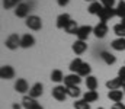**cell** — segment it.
<instances>
[{"label":"cell","mask_w":125,"mask_h":109,"mask_svg":"<svg viewBox=\"0 0 125 109\" xmlns=\"http://www.w3.org/2000/svg\"><path fill=\"white\" fill-rule=\"evenodd\" d=\"M25 25L32 29V31H39L41 28H42V20H41V18L39 16H36V15H29L28 18H26V20H25Z\"/></svg>","instance_id":"6da1fadb"},{"label":"cell","mask_w":125,"mask_h":109,"mask_svg":"<svg viewBox=\"0 0 125 109\" xmlns=\"http://www.w3.org/2000/svg\"><path fill=\"white\" fill-rule=\"evenodd\" d=\"M52 98L55 99V100H58V102H64L65 99H67V87L65 86H61V84H58V86H55L54 89H52Z\"/></svg>","instance_id":"7a4b0ae2"},{"label":"cell","mask_w":125,"mask_h":109,"mask_svg":"<svg viewBox=\"0 0 125 109\" xmlns=\"http://www.w3.org/2000/svg\"><path fill=\"white\" fill-rule=\"evenodd\" d=\"M21 38L22 36H19L18 34H10V35L6 38V41H4V45H6V48H9V50H16L18 47H21Z\"/></svg>","instance_id":"3957f363"},{"label":"cell","mask_w":125,"mask_h":109,"mask_svg":"<svg viewBox=\"0 0 125 109\" xmlns=\"http://www.w3.org/2000/svg\"><path fill=\"white\" fill-rule=\"evenodd\" d=\"M99 16V19H100V22H103V23H106L109 19H112L114 16H116V12H115V9L114 7H105L103 6V9H102V12L97 15Z\"/></svg>","instance_id":"277c9868"},{"label":"cell","mask_w":125,"mask_h":109,"mask_svg":"<svg viewBox=\"0 0 125 109\" xmlns=\"http://www.w3.org/2000/svg\"><path fill=\"white\" fill-rule=\"evenodd\" d=\"M82 81V77L77 74V73H71V74H67L64 77V86L65 87H70V86H79Z\"/></svg>","instance_id":"5b68a950"},{"label":"cell","mask_w":125,"mask_h":109,"mask_svg":"<svg viewBox=\"0 0 125 109\" xmlns=\"http://www.w3.org/2000/svg\"><path fill=\"white\" fill-rule=\"evenodd\" d=\"M29 10H31V6L28 3H19L15 7V15L18 18H28L29 16Z\"/></svg>","instance_id":"8992f818"},{"label":"cell","mask_w":125,"mask_h":109,"mask_svg":"<svg viewBox=\"0 0 125 109\" xmlns=\"http://www.w3.org/2000/svg\"><path fill=\"white\" fill-rule=\"evenodd\" d=\"M71 50H73V52H74L76 55H82L83 52H86V50H87V44H86V41L76 39V41L73 42V45H71Z\"/></svg>","instance_id":"52a82bcc"},{"label":"cell","mask_w":125,"mask_h":109,"mask_svg":"<svg viewBox=\"0 0 125 109\" xmlns=\"http://www.w3.org/2000/svg\"><path fill=\"white\" fill-rule=\"evenodd\" d=\"M93 32V28L90 26V25H83V26H80L79 28V31H77V39H80V41H86L89 35Z\"/></svg>","instance_id":"ba28073f"},{"label":"cell","mask_w":125,"mask_h":109,"mask_svg":"<svg viewBox=\"0 0 125 109\" xmlns=\"http://www.w3.org/2000/svg\"><path fill=\"white\" fill-rule=\"evenodd\" d=\"M22 106H23V109H38V108H41V105L36 102V99L31 98L29 95L22 98Z\"/></svg>","instance_id":"9c48e42d"},{"label":"cell","mask_w":125,"mask_h":109,"mask_svg":"<svg viewBox=\"0 0 125 109\" xmlns=\"http://www.w3.org/2000/svg\"><path fill=\"white\" fill-rule=\"evenodd\" d=\"M71 20H73V19H71V16H70L68 13H61V15H58L55 25H57L58 29H65V26H67Z\"/></svg>","instance_id":"30bf717a"},{"label":"cell","mask_w":125,"mask_h":109,"mask_svg":"<svg viewBox=\"0 0 125 109\" xmlns=\"http://www.w3.org/2000/svg\"><path fill=\"white\" fill-rule=\"evenodd\" d=\"M108 31H109V28H108V25L103 23V22H99V23L93 28V34H94L96 38H105L106 34H108Z\"/></svg>","instance_id":"8fae6325"},{"label":"cell","mask_w":125,"mask_h":109,"mask_svg":"<svg viewBox=\"0 0 125 109\" xmlns=\"http://www.w3.org/2000/svg\"><path fill=\"white\" fill-rule=\"evenodd\" d=\"M15 90L18 92V93H22V95H25L26 92H29L31 89H29V86H28V81L25 80V79H18L16 81H15Z\"/></svg>","instance_id":"7c38bea8"},{"label":"cell","mask_w":125,"mask_h":109,"mask_svg":"<svg viewBox=\"0 0 125 109\" xmlns=\"http://www.w3.org/2000/svg\"><path fill=\"white\" fill-rule=\"evenodd\" d=\"M0 77L3 80H12L15 77V69L12 66H3L0 69Z\"/></svg>","instance_id":"4fadbf2b"},{"label":"cell","mask_w":125,"mask_h":109,"mask_svg":"<svg viewBox=\"0 0 125 109\" xmlns=\"http://www.w3.org/2000/svg\"><path fill=\"white\" fill-rule=\"evenodd\" d=\"M124 84L125 83L119 79V77H115V79H111V80L106 81V87H108L109 90H119Z\"/></svg>","instance_id":"5bb4252c"},{"label":"cell","mask_w":125,"mask_h":109,"mask_svg":"<svg viewBox=\"0 0 125 109\" xmlns=\"http://www.w3.org/2000/svg\"><path fill=\"white\" fill-rule=\"evenodd\" d=\"M42 93H44V86H42V83H39V81L35 83L31 87V90H29V96L33 98V99H38Z\"/></svg>","instance_id":"9a60e30c"},{"label":"cell","mask_w":125,"mask_h":109,"mask_svg":"<svg viewBox=\"0 0 125 109\" xmlns=\"http://www.w3.org/2000/svg\"><path fill=\"white\" fill-rule=\"evenodd\" d=\"M33 45H35V38H33V35H31V34L22 35V38H21V47L22 48H31Z\"/></svg>","instance_id":"2e32d148"},{"label":"cell","mask_w":125,"mask_h":109,"mask_svg":"<svg viewBox=\"0 0 125 109\" xmlns=\"http://www.w3.org/2000/svg\"><path fill=\"white\" fill-rule=\"evenodd\" d=\"M124 92L122 90H109L108 92V98L114 102V103H116V102H122V98H124Z\"/></svg>","instance_id":"e0dca14e"},{"label":"cell","mask_w":125,"mask_h":109,"mask_svg":"<svg viewBox=\"0 0 125 109\" xmlns=\"http://www.w3.org/2000/svg\"><path fill=\"white\" fill-rule=\"evenodd\" d=\"M102 9H103V4H102L99 0H96V1H93V3L89 4L87 12H89L90 15H99V13L102 12Z\"/></svg>","instance_id":"ac0fdd59"},{"label":"cell","mask_w":125,"mask_h":109,"mask_svg":"<svg viewBox=\"0 0 125 109\" xmlns=\"http://www.w3.org/2000/svg\"><path fill=\"white\" fill-rule=\"evenodd\" d=\"M100 58H102L108 66H112V64L116 63V57H115L114 54L108 52V51H102V52H100Z\"/></svg>","instance_id":"d6986e66"},{"label":"cell","mask_w":125,"mask_h":109,"mask_svg":"<svg viewBox=\"0 0 125 109\" xmlns=\"http://www.w3.org/2000/svg\"><path fill=\"white\" fill-rule=\"evenodd\" d=\"M111 47L115 51H125V38H116L111 42Z\"/></svg>","instance_id":"ffe728a7"},{"label":"cell","mask_w":125,"mask_h":109,"mask_svg":"<svg viewBox=\"0 0 125 109\" xmlns=\"http://www.w3.org/2000/svg\"><path fill=\"white\" fill-rule=\"evenodd\" d=\"M83 99L87 102V103H92V102H96L99 99V95L96 90H87L84 95H83Z\"/></svg>","instance_id":"44dd1931"},{"label":"cell","mask_w":125,"mask_h":109,"mask_svg":"<svg viewBox=\"0 0 125 109\" xmlns=\"http://www.w3.org/2000/svg\"><path fill=\"white\" fill-rule=\"evenodd\" d=\"M90 71H92V67H90V64L83 61V64H82V67L79 69L77 74H79L80 77H89V76H90Z\"/></svg>","instance_id":"7402d4cb"},{"label":"cell","mask_w":125,"mask_h":109,"mask_svg":"<svg viewBox=\"0 0 125 109\" xmlns=\"http://www.w3.org/2000/svg\"><path fill=\"white\" fill-rule=\"evenodd\" d=\"M79 28H80V26L77 25V22H76V20H71V22L65 26V29H64V31H65L67 34H70V35H77Z\"/></svg>","instance_id":"603a6c76"},{"label":"cell","mask_w":125,"mask_h":109,"mask_svg":"<svg viewBox=\"0 0 125 109\" xmlns=\"http://www.w3.org/2000/svg\"><path fill=\"white\" fill-rule=\"evenodd\" d=\"M86 87H87V90H96L97 89V79L94 77V76H89L87 79H86Z\"/></svg>","instance_id":"cb8c5ba5"},{"label":"cell","mask_w":125,"mask_h":109,"mask_svg":"<svg viewBox=\"0 0 125 109\" xmlns=\"http://www.w3.org/2000/svg\"><path fill=\"white\" fill-rule=\"evenodd\" d=\"M64 74H62L61 70H52V73H51V80L54 81V83H61V81H64Z\"/></svg>","instance_id":"d4e9b609"},{"label":"cell","mask_w":125,"mask_h":109,"mask_svg":"<svg viewBox=\"0 0 125 109\" xmlns=\"http://www.w3.org/2000/svg\"><path fill=\"white\" fill-rule=\"evenodd\" d=\"M82 64H83L82 58H80V57H77V58H74V60L70 63V67H68V69H70V71H71V73H77V71H79V69L82 67Z\"/></svg>","instance_id":"484cf974"},{"label":"cell","mask_w":125,"mask_h":109,"mask_svg":"<svg viewBox=\"0 0 125 109\" xmlns=\"http://www.w3.org/2000/svg\"><path fill=\"white\" fill-rule=\"evenodd\" d=\"M67 95H68V98H79L80 95H82V92H80V87L79 86H70V87H67Z\"/></svg>","instance_id":"4316f807"},{"label":"cell","mask_w":125,"mask_h":109,"mask_svg":"<svg viewBox=\"0 0 125 109\" xmlns=\"http://www.w3.org/2000/svg\"><path fill=\"white\" fill-rule=\"evenodd\" d=\"M115 12H116V16H118V18L124 19L125 18V0L118 1V4H116V7H115Z\"/></svg>","instance_id":"83f0119b"},{"label":"cell","mask_w":125,"mask_h":109,"mask_svg":"<svg viewBox=\"0 0 125 109\" xmlns=\"http://www.w3.org/2000/svg\"><path fill=\"white\" fill-rule=\"evenodd\" d=\"M19 3H22V0H3V7H4L6 10H9V9L16 7Z\"/></svg>","instance_id":"f1b7e54d"},{"label":"cell","mask_w":125,"mask_h":109,"mask_svg":"<svg viewBox=\"0 0 125 109\" xmlns=\"http://www.w3.org/2000/svg\"><path fill=\"white\" fill-rule=\"evenodd\" d=\"M114 32L118 35V38H125V26H122V23H116L114 26Z\"/></svg>","instance_id":"f546056e"},{"label":"cell","mask_w":125,"mask_h":109,"mask_svg":"<svg viewBox=\"0 0 125 109\" xmlns=\"http://www.w3.org/2000/svg\"><path fill=\"white\" fill-rule=\"evenodd\" d=\"M74 109H90V103H87L84 99L76 100L74 102Z\"/></svg>","instance_id":"4dcf8cb0"},{"label":"cell","mask_w":125,"mask_h":109,"mask_svg":"<svg viewBox=\"0 0 125 109\" xmlns=\"http://www.w3.org/2000/svg\"><path fill=\"white\" fill-rule=\"evenodd\" d=\"M105 7H114V4H115V0H99Z\"/></svg>","instance_id":"1f68e13d"},{"label":"cell","mask_w":125,"mask_h":109,"mask_svg":"<svg viewBox=\"0 0 125 109\" xmlns=\"http://www.w3.org/2000/svg\"><path fill=\"white\" fill-rule=\"evenodd\" d=\"M118 77H119V79H121V80L125 83V66L119 69V71H118Z\"/></svg>","instance_id":"d6a6232c"},{"label":"cell","mask_w":125,"mask_h":109,"mask_svg":"<svg viewBox=\"0 0 125 109\" xmlns=\"http://www.w3.org/2000/svg\"><path fill=\"white\" fill-rule=\"evenodd\" d=\"M111 109H125V105L122 103V102H116V103L112 105V108Z\"/></svg>","instance_id":"836d02e7"},{"label":"cell","mask_w":125,"mask_h":109,"mask_svg":"<svg viewBox=\"0 0 125 109\" xmlns=\"http://www.w3.org/2000/svg\"><path fill=\"white\" fill-rule=\"evenodd\" d=\"M57 3H58V6H61V7H65V6L70 3V0H57Z\"/></svg>","instance_id":"e575fe53"},{"label":"cell","mask_w":125,"mask_h":109,"mask_svg":"<svg viewBox=\"0 0 125 109\" xmlns=\"http://www.w3.org/2000/svg\"><path fill=\"white\" fill-rule=\"evenodd\" d=\"M12 108H13V109H22L23 106H21L19 103H13V105H12Z\"/></svg>","instance_id":"d590c367"},{"label":"cell","mask_w":125,"mask_h":109,"mask_svg":"<svg viewBox=\"0 0 125 109\" xmlns=\"http://www.w3.org/2000/svg\"><path fill=\"white\" fill-rule=\"evenodd\" d=\"M119 23H122V26H125V18H124V19H121V22H119Z\"/></svg>","instance_id":"8d00e7d4"},{"label":"cell","mask_w":125,"mask_h":109,"mask_svg":"<svg viewBox=\"0 0 125 109\" xmlns=\"http://www.w3.org/2000/svg\"><path fill=\"white\" fill-rule=\"evenodd\" d=\"M84 1H90V3H93V1H96V0H84Z\"/></svg>","instance_id":"74e56055"},{"label":"cell","mask_w":125,"mask_h":109,"mask_svg":"<svg viewBox=\"0 0 125 109\" xmlns=\"http://www.w3.org/2000/svg\"><path fill=\"white\" fill-rule=\"evenodd\" d=\"M122 92H124V95H125V84L122 86Z\"/></svg>","instance_id":"f35d334b"},{"label":"cell","mask_w":125,"mask_h":109,"mask_svg":"<svg viewBox=\"0 0 125 109\" xmlns=\"http://www.w3.org/2000/svg\"><path fill=\"white\" fill-rule=\"evenodd\" d=\"M38 109H44V108H42V106H41V108H38Z\"/></svg>","instance_id":"ab89813d"},{"label":"cell","mask_w":125,"mask_h":109,"mask_svg":"<svg viewBox=\"0 0 125 109\" xmlns=\"http://www.w3.org/2000/svg\"><path fill=\"white\" fill-rule=\"evenodd\" d=\"M97 109H105V108H97Z\"/></svg>","instance_id":"60d3db41"}]
</instances>
